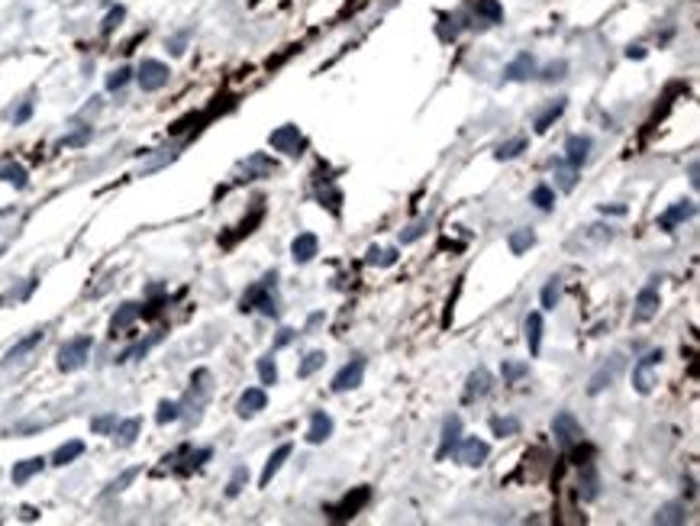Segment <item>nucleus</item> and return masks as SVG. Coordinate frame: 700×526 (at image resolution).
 I'll use <instances>...</instances> for the list:
<instances>
[{
	"label": "nucleus",
	"mask_w": 700,
	"mask_h": 526,
	"mask_svg": "<svg viewBox=\"0 0 700 526\" xmlns=\"http://www.w3.org/2000/svg\"><path fill=\"white\" fill-rule=\"evenodd\" d=\"M274 285H278V272H271V275L261 278L259 285L248 287L246 294H242V300H239V310H242V313H248V310H261L265 317H278Z\"/></svg>",
	"instance_id": "nucleus-1"
},
{
	"label": "nucleus",
	"mask_w": 700,
	"mask_h": 526,
	"mask_svg": "<svg viewBox=\"0 0 700 526\" xmlns=\"http://www.w3.org/2000/svg\"><path fill=\"white\" fill-rule=\"evenodd\" d=\"M90 349H94V339H90V336L68 339V343L58 349V368H62V371H78V368L88 362Z\"/></svg>",
	"instance_id": "nucleus-2"
},
{
	"label": "nucleus",
	"mask_w": 700,
	"mask_h": 526,
	"mask_svg": "<svg viewBox=\"0 0 700 526\" xmlns=\"http://www.w3.org/2000/svg\"><path fill=\"white\" fill-rule=\"evenodd\" d=\"M662 349H652V352H645L639 362H636V368H632V384H636V391L639 394H652V388L658 384L655 381V371H658V365H662Z\"/></svg>",
	"instance_id": "nucleus-3"
},
{
	"label": "nucleus",
	"mask_w": 700,
	"mask_h": 526,
	"mask_svg": "<svg viewBox=\"0 0 700 526\" xmlns=\"http://www.w3.org/2000/svg\"><path fill=\"white\" fill-rule=\"evenodd\" d=\"M552 436L562 449H571L575 443L584 439V430H581V423H578L571 413L562 410V413H555V420H552Z\"/></svg>",
	"instance_id": "nucleus-4"
},
{
	"label": "nucleus",
	"mask_w": 700,
	"mask_h": 526,
	"mask_svg": "<svg viewBox=\"0 0 700 526\" xmlns=\"http://www.w3.org/2000/svg\"><path fill=\"white\" fill-rule=\"evenodd\" d=\"M168 65L165 62H158V58H146L142 65H139V71H135V81H139V88L142 91H158V88H165L168 84Z\"/></svg>",
	"instance_id": "nucleus-5"
},
{
	"label": "nucleus",
	"mask_w": 700,
	"mask_h": 526,
	"mask_svg": "<svg viewBox=\"0 0 700 526\" xmlns=\"http://www.w3.org/2000/svg\"><path fill=\"white\" fill-rule=\"evenodd\" d=\"M271 149L274 152H284V155H300V149H304V136H300V129L297 126H281V129H274L268 136Z\"/></svg>",
	"instance_id": "nucleus-6"
},
{
	"label": "nucleus",
	"mask_w": 700,
	"mask_h": 526,
	"mask_svg": "<svg viewBox=\"0 0 700 526\" xmlns=\"http://www.w3.org/2000/svg\"><path fill=\"white\" fill-rule=\"evenodd\" d=\"M361 378H365V358H361V355H355L349 365H342L336 371V378H333V391H336V394H342V391L359 388Z\"/></svg>",
	"instance_id": "nucleus-7"
},
{
	"label": "nucleus",
	"mask_w": 700,
	"mask_h": 526,
	"mask_svg": "<svg viewBox=\"0 0 700 526\" xmlns=\"http://www.w3.org/2000/svg\"><path fill=\"white\" fill-rule=\"evenodd\" d=\"M368 501H372V491H368V488H355L352 494H346V497H342V503H339V507H329V516H333V520H352V516L359 514Z\"/></svg>",
	"instance_id": "nucleus-8"
},
{
	"label": "nucleus",
	"mask_w": 700,
	"mask_h": 526,
	"mask_svg": "<svg viewBox=\"0 0 700 526\" xmlns=\"http://www.w3.org/2000/svg\"><path fill=\"white\" fill-rule=\"evenodd\" d=\"M658 313V287H655V281L652 285H645L643 291H639V298H636V310H632V320L636 323H649Z\"/></svg>",
	"instance_id": "nucleus-9"
},
{
	"label": "nucleus",
	"mask_w": 700,
	"mask_h": 526,
	"mask_svg": "<svg viewBox=\"0 0 700 526\" xmlns=\"http://www.w3.org/2000/svg\"><path fill=\"white\" fill-rule=\"evenodd\" d=\"M697 213V207H694V200H677L671 210H665L662 217H658V229L662 233H675L677 223H684V220H690Z\"/></svg>",
	"instance_id": "nucleus-10"
},
{
	"label": "nucleus",
	"mask_w": 700,
	"mask_h": 526,
	"mask_svg": "<svg viewBox=\"0 0 700 526\" xmlns=\"http://www.w3.org/2000/svg\"><path fill=\"white\" fill-rule=\"evenodd\" d=\"M268 407V394L261 388H246L242 391V397H239L236 404V413L242 417V420H248V417H255V413H261Z\"/></svg>",
	"instance_id": "nucleus-11"
},
{
	"label": "nucleus",
	"mask_w": 700,
	"mask_h": 526,
	"mask_svg": "<svg viewBox=\"0 0 700 526\" xmlns=\"http://www.w3.org/2000/svg\"><path fill=\"white\" fill-rule=\"evenodd\" d=\"M487 443H481L478 436H468L462 443V449H458V462L462 465H468V469H478V465H484V458H487Z\"/></svg>",
	"instance_id": "nucleus-12"
},
{
	"label": "nucleus",
	"mask_w": 700,
	"mask_h": 526,
	"mask_svg": "<svg viewBox=\"0 0 700 526\" xmlns=\"http://www.w3.org/2000/svg\"><path fill=\"white\" fill-rule=\"evenodd\" d=\"M458 439H462V420L458 417H449L445 423H442V439H439V449H436V458H449V452H455V446H458Z\"/></svg>",
	"instance_id": "nucleus-13"
},
{
	"label": "nucleus",
	"mask_w": 700,
	"mask_h": 526,
	"mask_svg": "<svg viewBox=\"0 0 700 526\" xmlns=\"http://www.w3.org/2000/svg\"><path fill=\"white\" fill-rule=\"evenodd\" d=\"M291 452H294V446L291 443H284V446H278L274 452L268 456V462H265V469H261V478H259V488H268L271 484V478L281 471V465L291 458Z\"/></svg>",
	"instance_id": "nucleus-14"
},
{
	"label": "nucleus",
	"mask_w": 700,
	"mask_h": 526,
	"mask_svg": "<svg viewBox=\"0 0 700 526\" xmlns=\"http://www.w3.org/2000/svg\"><path fill=\"white\" fill-rule=\"evenodd\" d=\"M329 436H333V417H329L326 410H313V417H310V430H307V443L320 446V443H326Z\"/></svg>",
	"instance_id": "nucleus-15"
},
{
	"label": "nucleus",
	"mask_w": 700,
	"mask_h": 526,
	"mask_svg": "<svg viewBox=\"0 0 700 526\" xmlns=\"http://www.w3.org/2000/svg\"><path fill=\"white\" fill-rule=\"evenodd\" d=\"M620 365H623V358H620V355H613V358H610V365L597 368V371H594V378H591V384H587V394H600L604 388H610V384H613V378H617V371H620Z\"/></svg>",
	"instance_id": "nucleus-16"
},
{
	"label": "nucleus",
	"mask_w": 700,
	"mask_h": 526,
	"mask_svg": "<svg viewBox=\"0 0 700 526\" xmlns=\"http://www.w3.org/2000/svg\"><path fill=\"white\" fill-rule=\"evenodd\" d=\"M587 152H591V136H568L565 142V161L571 168H581L587 161Z\"/></svg>",
	"instance_id": "nucleus-17"
},
{
	"label": "nucleus",
	"mask_w": 700,
	"mask_h": 526,
	"mask_svg": "<svg viewBox=\"0 0 700 526\" xmlns=\"http://www.w3.org/2000/svg\"><path fill=\"white\" fill-rule=\"evenodd\" d=\"M316 249H320V239H316L313 233H300L297 239L291 242V255H294V262H310L316 255Z\"/></svg>",
	"instance_id": "nucleus-18"
},
{
	"label": "nucleus",
	"mask_w": 700,
	"mask_h": 526,
	"mask_svg": "<svg viewBox=\"0 0 700 526\" xmlns=\"http://www.w3.org/2000/svg\"><path fill=\"white\" fill-rule=\"evenodd\" d=\"M81 456H84V443H81V439H68V443H62V446L52 452V465H55V469H65V465H71V462Z\"/></svg>",
	"instance_id": "nucleus-19"
},
{
	"label": "nucleus",
	"mask_w": 700,
	"mask_h": 526,
	"mask_svg": "<svg viewBox=\"0 0 700 526\" xmlns=\"http://www.w3.org/2000/svg\"><path fill=\"white\" fill-rule=\"evenodd\" d=\"M45 469V458H23V462H16L13 465V471H10V478H13V484H26L29 478H36L39 471Z\"/></svg>",
	"instance_id": "nucleus-20"
},
{
	"label": "nucleus",
	"mask_w": 700,
	"mask_h": 526,
	"mask_svg": "<svg viewBox=\"0 0 700 526\" xmlns=\"http://www.w3.org/2000/svg\"><path fill=\"white\" fill-rule=\"evenodd\" d=\"M487 391H491V375H487L484 368H478V371H471V375H468L465 401H474V397H484Z\"/></svg>",
	"instance_id": "nucleus-21"
},
{
	"label": "nucleus",
	"mask_w": 700,
	"mask_h": 526,
	"mask_svg": "<svg viewBox=\"0 0 700 526\" xmlns=\"http://www.w3.org/2000/svg\"><path fill=\"white\" fill-rule=\"evenodd\" d=\"M139 310H142L139 304H123V307L116 310V313L110 317V332L113 336H116L120 330H126V326H133V320L139 317Z\"/></svg>",
	"instance_id": "nucleus-22"
},
{
	"label": "nucleus",
	"mask_w": 700,
	"mask_h": 526,
	"mask_svg": "<svg viewBox=\"0 0 700 526\" xmlns=\"http://www.w3.org/2000/svg\"><path fill=\"white\" fill-rule=\"evenodd\" d=\"M526 345H530V355H539V349H542V313H530V317H526Z\"/></svg>",
	"instance_id": "nucleus-23"
},
{
	"label": "nucleus",
	"mask_w": 700,
	"mask_h": 526,
	"mask_svg": "<svg viewBox=\"0 0 700 526\" xmlns=\"http://www.w3.org/2000/svg\"><path fill=\"white\" fill-rule=\"evenodd\" d=\"M139 430H142V420H139V417H129V420H120V423H116L113 436H116L120 446H129V443H135Z\"/></svg>",
	"instance_id": "nucleus-24"
},
{
	"label": "nucleus",
	"mask_w": 700,
	"mask_h": 526,
	"mask_svg": "<svg viewBox=\"0 0 700 526\" xmlns=\"http://www.w3.org/2000/svg\"><path fill=\"white\" fill-rule=\"evenodd\" d=\"M26 178H29V174H26V168H23V165H16V161H7V165H0V181H7V184H13V187H26Z\"/></svg>",
	"instance_id": "nucleus-25"
},
{
	"label": "nucleus",
	"mask_w": 700,
	"mask_h": 526,
	"mask_svg": "<svg viewBox=\"0 0 700 526\" xmlns=\"http://www.w3.org/2000/svg\"><path fill=\"white\" fill-rule=\"evenodd\" d=\"M42 336H45L42 330H36L33 336H26V339H20V343H16V345L10 349V352H7V362H20L23 355H29V352L36 349V345L42 343Z\"/></svg>",
	"instance_id": "nucleus-26"
},
{
	"label": "nucleus",
	"mask_w": 700,
	"mask_h": 526,
	"mask_svg": "<svg viewBox=\"0 0 700 526\" xmlns=\"http://www.w3.org/2000/svg\"><path fill=\"white\" fill-rule=\"evenodd\" d=\"M242 172H246V181H252V178H261V174L274 172V161L265 159V155H252V159L242 165Z\"/></svg>",
	"instance_id": "nucleus-27"
},
{
	"label": "nucleus",
	"mask_w": 700,
	"mask_h": 526,
	"mask_svg": "<svg viewBox=\"0 0 700 526\" xmlns=\"http://www.w3.org/2000/svg\"><path fill=\"white\" fill-rule=\"evenodd\" d=\"M684 503L681 501H675V503H665L658 514H655V523H662V526H668V523H684Z\"/></svg>",
	"instance_id": "nucleus-28"
},
{
	"label": "nucleus",
	"mask_w": 700,
	"mask_h": 526,
	"mask_svg": "<svg viewBox=\"0 0 700 526\" xmlns=\"http://www.w3.org/2000/svg\"><path fill=\"white\" fill-rule=\"evenodd\" d=\"M507 242H510V252H513V255H523V252L536 242V233H532V229H513Z\"/></svg>",
	"instance_id": "nucleus-29"
},
{
	"label": "nucleus",
	"mask_w": 700,
	"mask_h": 526,
	"mask_svg": "<svg viewBox=\"0 0 700 526\" xmlns=\"http://www.w3.org/2000/svg\"><path fill=\"white\" fill-rule=\"evenodd\" d=\"M532 68H536V65H532V55H519L517 62H510L507 65V78L510 81H523V78H530L532 75Z\"/></svg>",
	"instance_id": "nucleus-30"
},
{
	"label": "nucleus",
	"mask_w": 700,
	"mask_h": 526,
	"mask_svg": "<svg viewBox=\"0 0 700 526\" xmlns=\"http://www.w3.org/2000/svg\"><path fill=\"white\" fill-rule=\"evenodd\" d=\"M491 433L500 436V439H504V436H517L519 420L517 417H494V420H491Z\"/></svg>",
	"instance_id": "nucleus-31"
},
{
	"label": "nucleus",
	"mask_w": 700,
	"mask_h": 526,
	"mask_svg": "<svg viewBox=\"0 0 700 526\" xmlns=\"http://www.w3.org/2000/svg\"><path fill=\"white\" fill-rule=\"evenodd\" d=\"M558 298H562V278H549V281H545V287H542V307L555 310Z\"/></svg>",
	"instance_id": "nucleus-32"
},
{
	"label": "nucleus",
	"mask_w": 700,
	"mask_h": 526,
	"mask_svg": "<svg viewBox=\"0 0 700 526\" xmlns=\"http://www.w3.org/2000/svg\"><path fill=\"white\" fill-rule=\"evenodd\" d=\"M565 114V101H555L552 107H549V110H545V114H539L536 116V133H545V129H549V126L555 123V120H558V116Z\"/></svg>",
	"instance_id": "nucleus-33"
},
{
	"label": "nucleus",
	"mask_w": 700,
	"mask_h": 526,
	"mask_svg": "<svg viewBox=\"0 0 700 526\" xmlns=\"http://www.w3.org/2000/svg\"><path fill=\"white\" fill-rule=\"evenodd\" d=\"M316 197H320V204L326 207L329 213H339V204H342V194H339L336 187H333V184H326V187H320V191H316Z\"/></svg>",
	"instance_id": "nucleus-34"
},
{
	"label": "nucleus",
	"mask_w": 700,
	"mask_h": 526,
	"mask_svg": "<svg viewBox=\"0 0 700 526\" xmlns=\"http://www.w3.org/2000/svg\"><path fill=\"white\" fill-rule=\"evenodd\" d=\"M523 149H526V139L517 136V139H510V142H504V146H497L494 155H497L500 161H507V159H517V155H519Z\"/></svg>",
	"instance_id": "nucleus-35"
},
{
	"label": "nucleus",
	"mask_w": 700,
	"mask_h": 526,
	"mask_svg": "<svg viewBox=\"0 0 700 526\" xmlns=\"http://www.w3.org/2000/svg\"><path fill=\"white\" fill-rule=\"evenodd\" d=\"M532 204L539 207V210H552V207H555V191L549 187V184L532 187Z\"/></svg>",
	"instance_id": "nucleus-36"
},
{
	"label": "nucleus",
	"mask_w": 700,
	"mask_h": 526,
	"mask_svg": "<svg viewBox=\"0 0 700 526\" xmlns=\"http://www.w3.org/2000/svg\"><path fill=\"white\" fill-rule=\"evenodd\" d=\"M259 378L261 384H278V365H274V358L271 355H265V358H259Z\"/></svg>",
	"instance_id": "nucleus-37"
},
{
	"label": "nucleus",
	"mask_w": 700,
	"mask_h": 526,
	"mask_svg": "<svg viewBox=\"0 0 700 526\" xmlns=\"http://www.w3.org/2000/svg\"><path fill=\"white\" fill-rule=\"evenodd\" d=\"M178 417H181V404H174V401H161V404H158L155 420H158L161 426H165V423H174Z\"/></svg>",
	"instance_id": "nucleus-38"
},
{
	"label": "nucleus",
	"mask_w": 700,
	"mask_h": 526,
	"mask_svg": "<svg viewBox=\"0 0 700 526\" xmlns=\"http://www.w3.org/2000/svg\"><path fill=\"white\" fill-rule=\"evenodd\" d=\"M323 362H326V355H323V352H310V355H304V362L297 365V375H300V378H310V375L316 371V368L323 365Z\"/></svg>",
	"instance_id": "nucleus-39"
},
{
	"label": "nucleus",
	"mask_w": 700,
	"mask_h": 526,
	"mask_svg": "<svg viewBox=\"0 0 700 526\" xmlns=\"http://www.w3.org/2000/svg\"><path fill=\"white\" fill-rule=\"evenodd\" d=\"M116 423H120V420H116V413H101V417H94V420H90V430H94V433H101V436H107V433H113V430H116Z\"/></svg>",
	"instance_id": "nucleus-40"
},
{
	"label": "nucleus",
	"mask_w": 700,
	"mask_h": 526,
	"mask_svg": "<svg viewBox=\"0 0 700 526\" xmlns=\"http://www.w3.org/2000/svg\"><path fill=\"white\" fill-rule=\"evenodd\" d=\"M478 16H487L491 23H500L504 20V10L497 0H478Z\"/></svg>",
	"instance_id": "nucleus-41"
},
{
	"label": "nucleus",
	"mask_w": 700,
	"mask_h": 526,
	"mask_svg": "<svg viewBox=\"0 0 700 526\" xmlns=\"http://www.w3.org/2000/svg\"><path fill=\"white\" fill-rule=\"evenodd\" d=\"M158 343V336H148L146 343H135L133 349H126L123 355H120V358H116V362H133V358H142V355L148 352V349H152V345Z\"/></svg>",
	"instance_id": "nucleus-42"
},
{
	"label": "nucleus",
	"mask_w": 700,
	"mask_h": 526,
	"mask_svg": "<svg viewBox=\"0 0 700 526\" xmlns=\"http://www.w3.org/2000/svg\"><path fill=\"white\" fill-rule=\"evenodd\" d=\"M248 481V469L246 465H239L236 471H233V478H229V484H226V497H236L239 491H242V484Z\"/></svg>",
	"instance_id": "nucleus-43"
},
{
	"label": "nucleus",
	"mask_w": 700,
	"mask_h": 526,
	"mask_svg": "<svg viewBox=\"0 0 700 526\" xmlns=\"http://www.w3.org/2000/svg\"><path fill=\"white\" fill-rule=\"evenodd\" d=\"M575 174H578V168H571L568 161L555 168V178H558V184H562V191H571V187H575V181H578Z\"/></svg>",
	"instance_id": "nucleus-44"
},
{
	"label": "nucleus",
	"mask_w": 700,
	"mask_h": 526,
	"mask_svg": "<svg viewBox=\"0 0 700 526\" xmlns=\"http://www.w3.org/2000/svg\"><path fill=\"white\" fill-rule=\"evenodd\" d=\"M500 371H504V381H519V378L526 375V371H530V365H526V362H504V368H500Z\"/></svg>",
	"instance_id": "nucleus-45"
},
{
	"label": "nucleus",
	"mask_w": 700,
	"mask_h": 526,
	"mask_svg": "<svg viewBox=\"0 0 700 526\" xmlns=\"http://www.w3.org/2000/svg\"><path fill=\"white\" fill-rule=\"evenodd\" d=\"M129 78H133V68H116L110 78H107V91H120Z\"/></svg>",
	"instance_id": "nucleus-46"
},
{
	"label": "nucleus",
	"mask_w": 700,
	"mask_h": 526,
	"mask_svg": "<svg viewBox=\"0 0 700 526\" xmlns=\"http://www.w3.org/2000/svg\"><path fill=\"white\" fill-rule=\"evenodd\" d=\"M210 456H213V449H197V452H191V456H187V465H184L181 471H194V469H200V465H203V462H207Z\"/></svg>",
	"instance_id": "nucleus-47"
},
{
	"label": "nucleus",
	"mask_w": 700,
	"mask_h": 526,
	"mask_svg": "<svg viewBox=\"0 0 700 526\" xmlns=\"http://www.w3.org/2000/svg\"><path fill=\"white\" fill-rule=\"evenodd\" d=\"M581 497H584V501H594V497H597V478H594L591 465H587V471H584V491H581Z\"/></svg>",
	"instance_id": "nucleus-48"
},
{
	"label": "nucleus",
	"mask_w": 700,
	"mask_h": 526,
	"mask_svg": "<svg viewBox=\"0 0 700 526\" xmlns=\"http://www.w3.org/2000/svg\"><path fill=\"white\" fill-rule=\"evenodd\" d=\"M135 475H139V469H129V471H123V475H120V478H116V481H113V484H110V494H113V491H123V488H126V484H129V481L135 478Z\"/></svg>",
	"instance_id": "nucleus-49"
},
{
	"label": "nucleus",
	"mask_w": 700,
	"mask_h": 526,
	"mask_svg": "<svg viewBox=\"0 0 700 526\" xmlns=\"http://www.w3.org/2000/svg\"><path fill=\"white\" fill-rule=\"evenodd\" d=\"M423 229H426V220H419V223H413V226L406 229L404 236H400V242H413V239H419L423 236Z\"/></svg>",
	"instance_id": "nucleus-50"
},
{
	"label": "nucleus",
	"mask_w": 700,
	"mask_h": 526,
	"mask_svg": "<svg viewBox=\"0 0 700 526\" xmlns=\"http://www.w3.org/2000/svg\"><path fill=\"white\" fill-rule=\"evenodd\" d=\"M123 7H116V10L110 13V16H107V20H103V33H110V29H116V26H120V20H123Z\"/></svg>",
	"instance_id": "nucleus-51"
},
{
	"label": "nucleus",
	"mask_w": 700,
	"mask_h": 526,
	"mask_svg": "<svg viewBox=\"0 0 700 526\" xmlns=\"http://www.w3.org/2000/svg\"><path fill=\"white\" fill-rule=\"evenodd\" d=\"M29 116H33V103L26 101V103H23V107H20V110H16V116H13V123L20 126V123H26Z\"/></svg>",
	"instance_id": "nucleus-52"
},
{
	"label": "nucleus",
	"mask_w": 700,
	"mask_h": 526,
	"mask_svg": "<svg viewBox=\"0 0 700 526\" xmlns=\"http://www.w3.org/2000/svg\"><path fill=\"white\" fill-rule=\"evenodd\" d=\"M88 136H90V129H81V133L65 139V146H81V142H88Z\"/></svg>",
	"instance_id": "nucleus-53"
},
{
	"label": "nucleus",
	"mask_w": 700,
	"mask_h": 526,
	"mask_svg": "<svg viewBox=\"0 0 700 526\" xmlns=\"http://www.w3.org/2000/svg\"><path fill=\"white\" fill-rule=\"evenodd\" d=\"M562 71H565V62H558V65H552V68H545V75H542V78H545V81L562 78Z\"/></svg>",
	"instance_id": "nucleus-54"
},
{
	"label": "nucleus",
	"mask_w": 700,
	"mask_h": 526,
	"mask_svg": "<svg viewBox=\"0 0 700 526\" xmlns=\"http://www.w3.org/2000/svg\"><path fill=\"white\" fill-rule=\"evenodd\" d=\"M294 336H297V332H294V330H281V332H278V339H274V345L281 349V345H287V343H291Z\"/></svg>",
	"instance_id": "nucleus-55"
},
{
	"label": "nucleus",
	"mask_w": 700,
	"mask_h": 526,
	"mask_svg": "<svg viewBox=\"0 0 700 526\" xmlns=\"http://www.w3.org/2000/svg\"><path fill=\"white\" fill-rule=\"evenodd\" d=\"M378 262H381V265H394V262H397V249L381 252V255H378Z\"/></svg>",
	"instance_id": "nucleus-56"
},
{
	"label": "nucleus",
	"mask_w": 700,
	"mask_h": 526,
	"mask_svg": "<svg viewBox=\"0 0 700 526\" xmlns=\"http://www.w3.org/2000/svg\"><path fill=\"white\" fill-rule=\"evenodd\" d=\"M23 520H36V510H33V507H23Z\"/></svg>",
	"instance_id": "nucleus-57"
},
{
	"label": "nucleus",
	"mask_w": 700,
	"mask_h": 526,
	"mask_svg": "<svg viewBox=\"0 0 700 526\" xmlns=\"http://www.w3.org/2000/svg\"><path fill=\"white\" fill-rule=\"evenodd\" d=\"M0 255H3V249H0Z\"/></svg>",
	"instance_id": "nucleus-58"
}]
</instances>
